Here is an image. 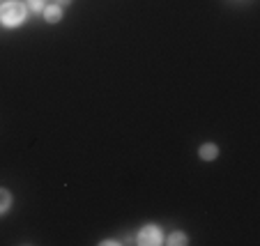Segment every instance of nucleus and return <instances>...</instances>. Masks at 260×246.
I'll return each mask as SVG.
<instances>
[{
	"label": "nucleus",
	"mask_w": 260,
	"mask_h": 246,
	"mask_svg": "<svg viewBox=\"0 0 260 246\" xmlns=\"http://www.w3.org/2000/svg\"><path fill=\"white\" fill-rule=\"evenodd\" d=\"M28 7L23 0H5L0 5V25L7 30H16L28 21Z\"/></svg>",
	"instance_id": "obj_1"
},
{
	"label": "nucleus",
	"mask_w": 260,
	"mask_h": 246,
	"mask_svg": "<svg viewBox=\"0 0 260 246\" xmlns=\"http://www.w3.org/2000/svg\"><path fill=\"white\" fill-rule=\"evenodd\" d=\"M164 232L159 226H154V223H147V226H143L141 230H138L136 235V244L138 246H161L164 244Z\"/></svg>",
	"instance_id": "obj_2"
},
{
	"label": "nucleus",
	"mask_w": 260,
	"mask_h": 246,
	"mask_svg": "<svg viewBox=\"0 0 260 246\" xmlns=\"http://www.w3.org/2000/svg\"><path fill=\"white\" fill-rule=\"evenodd\" d=\"M62 10H64V7H60L58 3H51V5H46V7H44L42 16H44L46 23L55 25V23H60V21H62Z\"/></svg>",
	"instance_id": "obj_3"
},
{
	"label": "nucleus",
	"mask_w": 260,
	"mask_h": 246,
	"mask_svg": "<svg viewBox=\"0 0 260 246\" xmlns=\"http://www.w3.org/2000/svg\"><path fill=\"white\" fill-rule=\"evenodd\" d=\"M216 157H219V148L214 143H203L198 148V159L201 161H214Z\"/></svg>",
	"instance_id": "obj_4"
},
{
	"label": "nucleus",
	"mask_w": 260,
	"mask_h": 246,
	"mask_svg": "<svg viewBox=\"0 0 260 246\" xmlns=\"http://www.w3.org/2000/svg\"><path fill=\"white\" fill-rule=\"evenodd\" d=\"M164 244H168V246H187L189 244V237H187V232L175 230V232H171V235L164 239Z\"/></svg>",
	"instance_id": "obj_5"
},
{
	"label": "nucleus",
	"mask_w": 260,
	"mask_h": 246,
	"mask_svg": "<svg viewBox=\"0 0 260 246\" xmlns=\"http://www.w3.org/2000/svg\"><path fill=\"white\" fill-rule=\"evenodd\" d=\"M12 202H14V198H12L10 189L0 187V217L10 212V209H12Z\"/></svg>",
	"instance_id": "obj_6"
},
{
	"label": "nucleus",
	"mask_w": 260,
	"mask_h": 246,
	"mask_svg": "<svg viewBox=\"0 0 260 246\" xmlns=\"http://www.w3.org/2000/svg\"><path fill=\"white\" fill-rule=\"evenodd\" d=\"M23 3H25V7H28L30 14H42L44 7H46L44 0H23Z\"/></svg>",
	"instance_id": "obj_7"
},
{
	"label": "nucleus",
	"mask_w": 260,
	"mask_h": 246,
	"mask_svg": "<svg viewBox=\"0 0 260 246\" xmlns=\"http://www.w3.org/2000/svg\"><path fill=\"white\" fill-rule=\"evenodd\" d=\"M60 7H67V5H72V0H55Z\"/></svg>",
	"instance_id": "obj_8"
},
{
	"label": "nucleus",
	"mask_w": 260,
	"mask_h": 246,
	"mask_svg": "<svg viewBox=\"0 0 260 246\" xmlns=\"http://www.w3.org/2000/svg\"><path fill=\"white\" fill-rule=\"evenodd\" d=\"M106 244H120V241H118V239H104L102 246H106Z\"/></svg>",
	"instance_id": "obj_9"
},
{
	"label": "nucleus",
	"mask_w": 260,
	"mask_h": 246,
	"mask_svg": "<svg viewBox=\"0 0 260 246\" xmlns=\"http://www.w3.org/2000/svg\"><path fill=\"white\" fill-rule=\"evenodd\" d=\"M0 3H3V0H0Z\"/></svg>",
	"instance_id": "obj_10"
}]
</instances>
